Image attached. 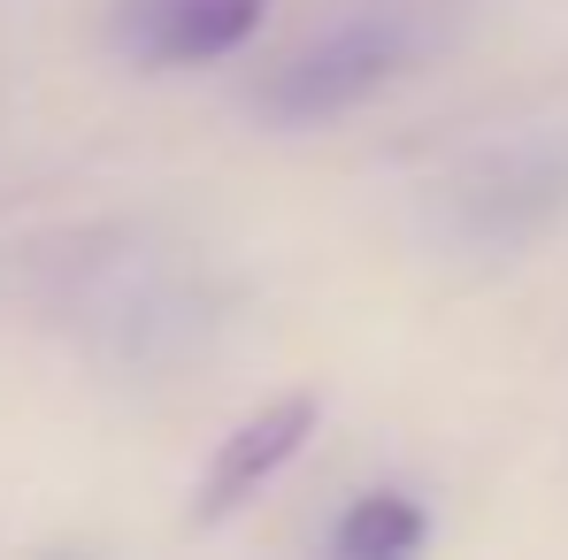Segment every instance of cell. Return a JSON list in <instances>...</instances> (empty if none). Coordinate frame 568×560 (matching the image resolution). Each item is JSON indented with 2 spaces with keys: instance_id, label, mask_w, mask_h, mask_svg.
Masks as SVG:
<instances>
[{
  "instance_id": "obj_4",
  "label": "cell",
  "mask_w": 568,
  "mask_h": 560,
  "mask_svg": "<svg viewBox=\"0 0 568 560\" xmlns=\"http://www.w3.org/2000/svg\"><path fill=\"white\" fill-rule=\"evenodd\" d=\"M423 507L407 499V491H362L346 515H338V530H331V553L346 560H399L423 546Z\"/></svg>"
},
{
  "instance_id": "obj_2",
  "label": "cell",
  "mask_w": 568,
  "mask_h": 560,
  "mask_svg": "<svg viewBox=\"0 0 568 560\" xmlns=\"http://www.w3.org/2000/svg\"><path fill=\"white\" fill-rule=\"evenodd\" d=\"M270 0H123V47L131 62L185 70V62H223L262 31Z\"/></svg>"
},
{
  "instance_id": "obj_3",
  "label": "cell",
  "mask_w": 568,
  "mask_h": 560,
  "mask_svg": "<svg viewBox=\"0 0 568 560\" xmlns=\"http://www.w3.org/2000/svg\"><path fill=\"white\" fill-rule=\"evenodd\" d=\"M315 391H284V399H270L262 415H246L223 446H215V461H207V476H200V522H223L231 507H246L270 476H277L300 446H307V430H315Z\"/></svg>"
},
{
  "instance_id": "obj_1",
  "label": "cell",
  "mask_w": 568,
  "mask_h": 560,
  "mask_svg": "<svg viewBox=\"0 0 568 560\" xmlns=\"http://www.w3.org/2000/svg\"><path fill=\"white\" fill-rule=\"evenodd\" d=\"M423 31L407 16H354L338 23L331 39H315L307 54H292L284 70H270L262 108L277 123H323V115H346L354 100H369L377 85H392L407 62H415Z\"/></svg>"
}]
</instances>
